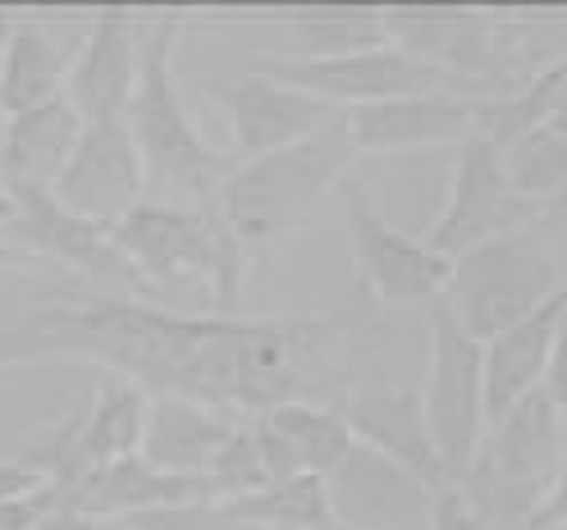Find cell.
Wrapping results in <instances>:
<instances>
[{"mask_svg": "<svg viewBox=\"0 0 567 530\" xmlns=\"http://www.w3.org/2000/svg\"><path fill=\"white\" fill-rule=\"evenodd\" d=\"M352 160H358V147L348 137L343 111H334L321 133L293 147H279L257 160H234L216 206L247 252L261 257L266 247L298 233L326 201H334Z\"/></svg>", "mask_w": 567, "mask_h": 530, "instance_id": "3957f363", "label": "cell"}, {"mask_svg": "<svg viewBox=\"0 0 567 530\" xmlns=\"http://www.w3.org/2000/svg\"><path fill=\"white\" fill-rule=\"evenodd\" d=\"M252 435L266 457L270 480H289V476H330L343 453L358 444L348 416L339 403H284L266 416H252Z\"/></svg>", "mask_w": 567, "mask_h": 530, "instance_id": "d6986e66", "label": "cell"}, {"mask_svg": "<svg viewBox=\"0 0 567 530\" xmlns=\"http://www.w3.org/2000/svg\"><path fill=\"white\" fill-rule=\"evenodd\" d=\"M339 412L348 416L352 435L362 444L389 453L394 463L412 467L431 489L453 485L449 467L431 439L425 426V407H421V388L408 380H389V375H371V380H352L339 394Z\"/></svg>", "mask_w": 567, "mask_h": 530, "instance_id": "e0dca14e", "label": "cell"}, {"mask_svg": "<svg viewBox=\"0 0 567 530\" xmlns=\"http://www.w3.org/2000/svg\"><path fill=\"white\" fill-rule=\"evenodd\" d=\"M111 233L156 293L174 284H202L210 311L234 315L243 279L252 270V252L238 242L216 201L179 206V201L142 197Z\"/></svg>", "mask_w": 567, "mask_h": 530, "instance_id": "277c9868", "label": "cell"}, {"mask_svg": "<svg viewBox=\"0 0 567 530\" xmlns=\"http://www.w3.org/2000/svg\"><path fill=\"white\" fill-rule=\"evenodd\" d=\"M6 128H10V115L0 111V156H6Z\"/></svg>", "mask_w": 567, "mask_h": 530, "instance_id": "74e56055", "label": "cell"}, {"mask_svg": "<svg viewBox=\"0 0 567 530\" xmlns=\"http://www.w3.org/2000/svg\"><path fill=\"white\" fill-rule=\"evenodd\" d=\"M247 69H257L266 79L293 83L311 96H321L334 111H352V105H375V101H394V96H412V92H435V87H457L467 92L457 79L440 74L425 60L408 55L403 46L384 42L371 51H352L339 60H298V55H261L247 60ZM472 96V92H467Z\"/></svg>", "mask_w": 567, "mask_h": 530, "instance_id": "8fae6325", "label": "cell"}, {"mask_svg": "<svg viewBox=\"0 0 567 530\" xmlns=\"http://www.w3.org/2000/svg\"><path fill=\"white\" fill-rule=\"evenodd\" d=\"M563 289H567L563 252L536 225H526L453 257L444 302L485 343L504 334L508 325L526 321L530 311H540Z\"/></svg>", "mask_w": 567, "mask_h": 530, "instance_id": "8992f818", "label": "cell"}, {"mask_svg": "<svg viewBox=\"0 0 567 530\" xmlns=\"http://www.w3.org/2000/svg\"><path fill=\"white\" fill-rule=\"evenodd\" d=\"M47 485L51 480L42 471H32L23 457H0V508L28 499V493H42Z\"/></svg>", "mask_w": 567, "mask_h": 530, "instance_id": "4dcf8cb0", "label": "cell"}, {"mask_svg": "<svg viewBox=\"0 0 567 530\" xmlns=\"http://www.w3.org/2000/svg\"><path fill=\"white\" fill-rule=\"evenodd\" d=\"M421 311H425V375H421L425 426H431V439L449 467V480H463L489 430L485 343L457 321L444 298H435Z\"/></svg>", "mask_w": 567, "mask_h": 530, "instance_id": "52a82bcc", "label": "cell"}, {"mask_svg": "<svg viewBox=\"0 0 567 530\" xmlns=\"http://www.w3.org/2000/svg\"><path fill=\"white\" fill-rule=\"evenodd\" d=\"M334 216L343 225L352 274L375 306H431L444 298L449 284V257H440L431 242L403 233L394 220L375 206L362 179H348L334 193Z\"/></svg>", "mask_w": 567, "mask_h": 530, "instance_id": "ba28073f", "label": "cell"}, {"mask_svg": "<svg viewBox=\"0 0 567 530\" xmlns=\"http://www.w3.org/2000/svg\"><path fill=\"white\" fill-rule=\"evenodd\" d=\"M10 28H14V19H10V14H0V64H6V42H10Z\"/></svg>", "mask_w": 567, "mask_h": 530, "instance_id": "8d00e7d4", "label": "cell"}, {"mask_svg": "<svg viewBox=\"0 0 567 530\" xmlns=\"http://www.w3.org/2000/svg\"><path fill=\"white\" fill-rule=\"evenodd\" d=\"M210 489H216V499H247V493H257L270 480L266 471V457L257 448V435H252V420H238V430L229 435V444L216 453V463L206 471Z\"/></svg>", "mask_w": 567, "mask_h": 530, "instance_id": "83f0119b", "label": "cell"}, {"mask_svg": "<svg viewBox=\"0 0 567 530\" xmlns=\"http://www.w3.org/2000/svg\"><path fill=\"white\" fill-rule=\"evenodd\" d=\"M326 530H358V526H339V521H330V526H326Z\"/></svg>", "mask_w": 567, "mask_h": 530, "instance_id": "ab89813d", "label": "cell"}, {"mask_svg": "<svg viewBox=\"0 0 567 530\" xmlns=\"http://www.w3.org/2000/svg\"><path fill=\"white\" fill-rule=\"evenodd\" d=\"M284 28L298 46V60H339L352 51L384 46V10L375 6H316V10H289Z\"/></svg>", "mask_w": 567, "mask_h": 530, "instance_id": "d4e9b609", "label": "cell"}, {"mask_svg": "<svg viewBox=\"0 0 567 530\" xmlns=\"http://www.w3.org/2000/svg\"><path fill=\"white\" fill-rule=\"evenodd\" d=\"M188 10L142 14V69L124 119L133 128L142 165H147V197L206 206L229 179L234 156L206 143L188 115L179 83H174V51H179V32L188 28Z\"/></svg>", "mask_w": 567, "mask_h": 530, "instance_id": "7a4b0ae2", "label": "cell"}, {"mask_svg": "<svg viewBox=\"0 0 567 530\" xmlns=\"http://www.w3.org/2000/svg\"><path fill=\"white\" fill-rule=\"evenodd\" d=\"M234 430H238V416L220 407L184 398V394H152L142 457L169 476H206Z\"/></svg>", "mask_w": 567, "mask_h": 530, "instance_id": "44dd1931", "label": "cell"}, {"mask_svg": "<svg viewBox=\"0 0 567 530\" xmlns=\"http://www.w3.org/2000/svg\"><path fill=\"white\" fill-rule=\"evenodd\" d=\"M142 69V14L124 6H105L92 14L83 46L69 64L64 96L79 105L83 119H124Z\"/></svg>", "mask_w": 567, "mask_h": 530, "instance_id": "ac0fdd59", "label": "cell"}, {"mask_svg": "<svg viewBox=\"0 0 567 530\" xmlns=\"http://www.w3.org/2000/svg\"><path fill=\"white\" fill-rule=\"evenodd\" d=\"M83 115L64 92L47 105L10 115L6 128V156H0V179L14 188H51L60 179L64 160L74 156L83 137Z\"/></svg>", "mask_w": 567, "mask_h": 530, "instance_id": "7402d4cb", "label": "cell"}, {"mask_svg": "<svg viewBox=\"0 0 567 530\" xmlns=\"http://www.w3.org/2000/svg\"><path fill=\"white\" fill-rule=\"evenodd\" d=\"M540 388H545V398L558 407L563 426H567V321L558 330V343H554V357H549V371H545Z\"/></svg>", "mask_w": 567, "mask_h": 530, "instance_id": "1f68e13d", "label": "cell"}, {"mask_svg": "<svg viewBox=\"0 0 567 530\" xmlns=\"http://www.w3.org/2000/svg\"><path fill=\"white\" fill-rule=\"evenodd\" d=\"M389 42L425 60L440 74L457 79L472 96H494L504 87L499 51H494V10L467 6H431V10H384Z\"/></svg>", "mask_w": 567, "mask_h": 530, "instance_id": "4fadbf2b", "label": "cell"}, {"mask_svg": "<svg viewBox=\"0 0 567 530\" xmlns=\"http://www.w3.org/2000/svg\"><path fill=\"white\" fill-rule=\"evenodd\" d=\"M0 371H6V362H0Z\"/></svg>", "mask_w": 567, "mask_h": 530, "instance_id": "b9f144b4", "label": "cell"}, {"mask_svg": "<svg viewBox=\"0 0 567 530\" xmlns=\"http://www.w3.org/2000/svg\"><path fill=\"white\" fill-rule=\"evenodd\" d=\"M10 225H14V188L0 179V233H6Z\"/></svg>", "mask_w": 567, "mask_h": 530, "instance_id": "e575fe53", "label": "cell"}, {"mask_svg": "<svg viewBox=\"0 0 567 530\" xmlns=\"http://www.w3.org/2000/svg\"><path fill=\"white\" fill-rule=\"evenodd\" d=\"M481 96L457 87L412 92L375 105H352L343 111L348 137L358 156H394V152H425V147H463L476 133Z\"/></svg>", "mask_w": 567, "mask_h": 530, "instance_id": "2e32d148", "label": "cell"}, {"mask_svg": "<svg viewBox=\"0 0 567 530\" xmlns=\"http://www.w3.org/2000/svg\"><path fill=\"white\" fill-rule=\"evenodd\" d=\"M549 530H567V521H558V526H549Z\"/></svg>", "mask_w": 567, "mask_h": 530, "instance_id": "60d3db41", "label": "cell"}, {"mask_svg": "<svg viewBox=\"0 0 567 530\" xmlns=\"http://www.w3.org/2000/svg\"><path fill=\"white\" fill-rule=\"evenodd\" d=\"M425 530H499V526L489 517H481L457 485H444L431 503V517H425Z\"/></svg>", "mask_w": 567, "mask_h": 530, "instance_id": "f546056e", "label": "cell"}, {"mask_svg": "<svg viewBox=\"0 0 567 530\" xmlns=\"http://www.w3.org/2000/svg\"><path fill=\"white\" fill-rule=\"evenodd\" d=\"M6 238L28 257V266L32 261L60 266L69 274V284L161 302V293L124 257L115 233L105 225H92V220L74 216L69 206H60L51 188H14V225L6 229Z\"/></svg>", "mask_w": 567, "mask_h": 530, "instance_id": "9c48e42d", "label": "cell"}, {"mask_svg": "<svg viewBox=\"0 0 567 530\" xmlns=\"http://www.w3.org/2000/svg\"><path fill=\"white\" fill-rule=\"evenodd\" d=\"M51 193L74 216L115 229L147 197V165H142L128 119H87Z\"/></svg>", "mask_w": 567, "mask_h": 530, "instance_id": "7c38bea8", "label": "cell"}, {"mask_svg": "<svg viewBox=\"0 0 567 530\" xmlns=\"http://www.w3.org/2000/svg\"><path fill=\"white\" fill-rule=\"evenodd\" d=\"M352 325V311L220 315L69 284L6 330V366L79 357L147 394H184L252 420L284 403H326L316 388L330 384Z\"/></svg>", "mask_w": 567, "mask_h": 530, "instance_id": "6da1fadb", "label": "cell"}, {"mask_svg": "<svg viewBox=\"0 0 567 530\" xmlns=\"http://www.w3.org/2000/svg\"><path fill=\"white\" fill-rule=\"evenodd\" d=\"M128 530H247L225 499H193V503H169L124 517Z\"/></svg>", "mask_w": 567, "mask_h": 530, "instance_id": "f1b7e54d", "label": "cell"}, {"mask_svg": "<svg viewBox=\"0 0 567 530\" xmlns=\"http://www.w3.org/2000/svg\"><path fill=\"white\" fill-rule=\"evenodd\" d=\"M6 266H28V257L19 252V247H14L6 233H0V270H6Z\"/></svg>", "mask_w": 567, "mask_h": 530, "instance_id": "d590c367", "label": "cell"}, {"mask_svg": "<svg viewBox=\"0 0 567 530\" xmlns=\"http://www.w3.org/2000/svg\"><path fill=\"white\" fill-rule=\"evenodd\" d=\"M92 530H128L124 521H101V526H92Z\"/></svg>", "mask_w": 567, "mask_h": 530, "instance_id": "f35d334b", "label": "cell"}, {"mask_svg": "<svg viewBox=\"0 0 567 530\" xmlns=\"http://www.w3.org/2000/svg\"><path fill=\"white\" fill-rule=\"evenodd\" d=\"M530 220H536V206L513 188L508 165H504V147L472 133L463 147H453L444 206L431 220V229H425V242H431L440 257L453 261V257H463L499 233L526 229Z\"/></svg>", "mask_w": 567, "mask_h": 530, "instance_id": "30bf717a", "label": "cell"}, {"mask_svg": "<svg viewBox=\"0 0 567 530\" xmlns=\"http://www.w3.org/2000/svg\"><path fill=\"white\" fill-rule=\"evenodd\" d=\"M563 453L567 426L558 407L545 398V388H536V394H526L504 416L489 420L472 467L453 485L499 530H530Z\"/></svg>", "mask_w": 567, "mask_h": 530, "instance_id": "5b68a950", "label": "cell"}, {"mask_svg": "<svg viewBox=\"0 0 567 530\" xmlns=\"http://www.w3.org/2000/svg\"><path fill=\"white\" fill-rule=\"evenodd\" d=\"M206 96L220 105L234 137V160H257L279 147H293L302 137L321 133L334 119V105L311 96L293 83L266 79L257 69H243L234 79H210Z\"/></svg>", "mask_w": 567, "mask_h": 530, "instance_id": "5bb4252c", "label": "cell"}, {"mask_svg": "<svg viewBox=\"0 0 567 530\" xmlns=\"http://www.w3.org/2000/svg\"><path fill=\"white\" fill-rule=\"evenodd\" d=\"M530 225H536V229L558 247V252H567V184H563L554 197H545V201L536 206V220H530Z\"/></svg>", "mask_w": 567, "mask_h": 530, "instance_id": "d6a6232c", "label": "cell"}, {"mask_svg": "<svg viewBox=\"0 0 567 530\" xmlns=\"http://www.w3.org/2000/svg\"><path fill=\"white\" fill-rule=\"evenodd\" d=\"M147 412L152 394L142 384L101 371L96 388L87 398V426H83V476L96 467L124 463V457L142 453V435H147Z\"/></svg>", "mask_w": 567, "mask_h": 530, "instance_id": "603a6c76", "label": "cell"}, {"mask_svg": "<svg viewBox=\"0 0 567 530\" xmlns=\"http://www.w3.org/2000/svg\"><path fill=\"white\" fill-rule=\"evenodd\" d=\"M69 60L51 28L38 19H14L10 42H6V64H0V111L19 115L32 105H47L64 92L69 83Z\"/></svg>", "mask_w": 567, "mask_h": 530, "instance_id": "cb8c5ba5", "label": "cell"}, {"mask_svg": "<svg viewBox=\"0 0 567 530\" xmlns=\"http://www.w3.org/2000/svg\"><path fill=\"white\" fill-rule=\"evenodd\" d=\"M563 321H567V289L554 293L540 311H530L526 321L485 339V407H489V420L504 416L513 403H522L526 394L540 388Z\"/></svg>", "mask_w": 567, "mask_h": 530, "instance_id": "ffe728a7", "label": "cell"}, {"mask_svg": "<svg viewBox=\"0 0 567 530\" xmlns=\"http://www.w3.org/2000/svg\"><path fill=\"white\" fill-rule=\"evenodd\" d=\"M504 165L513 188L540 206L545 197H554L567 184V124H536L526 128L517 143L504 147Z\"/></svg>", "mask_w": 567, "mask_h": 530, "instance_id": "4316f807", "label": "cell"}, {"mask_svg": "<svg viewBox=\"0 0 567 530\" xmlns=\"http://www.w3.org/2000/svg\"><path fill=\"white\" fill-rule=\"evenodd\" d=\"M330 512L339 526L358 530H416V521L431 517L435 493L412 467L394 463L389 453L371 444H352L343 463L326 476Z\"/></svg>", "mask_w": 567, "mask_h": 530, "instance_id": "9a60e30c", "label": "cell"}, {"mask_svg": "<svg viewBox=\"0 0 567 530\" xmlns=\"http://www.w3.org/2000/svg\"><path fill=\"white\" fill-rule=\"evenodd\" d=\"M225 503L247 530H326L334 521L326 476L311 471L275 480L257 493H247V499H225Z\"/></svg>", "mask_w": 567, "mask_h": 530, "instance_id": "484cf974", "label": "cell"}, {"mask_svg": "<svg viewBox=\"0 0 567 530\" xmlns=\"http://www.w3.org/2000/svg\"><path fill=\"white\" fill-rule=\"evenodd\" d=\"M558 521H567V453H563V463H558V471H554V480L545 489V499L536 508V521H530V530H549Z\"/></svg>", "mask_w": 567, "mask_h": 530, "instance_id": "836d02e7", "label": "cell"}]
</instances>
